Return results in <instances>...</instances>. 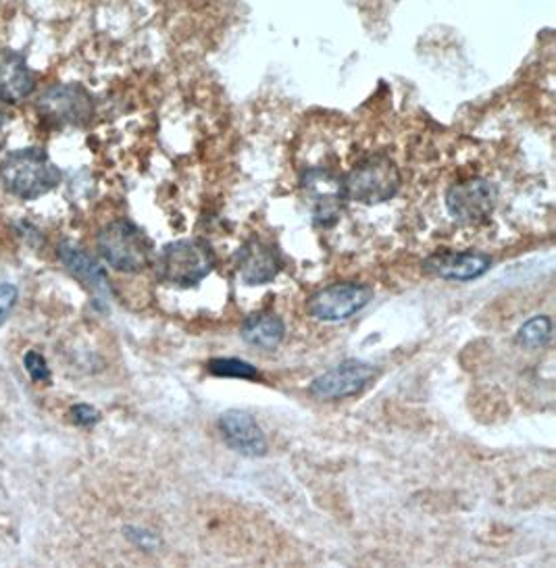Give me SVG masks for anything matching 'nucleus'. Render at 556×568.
Segmentation results:
<instances>
[{
    "label": "nucleus",
    "instance_id": "nucleus-15",
    "mask_svg": "<svg viewBox=\"0 0 556 568\" xmlns=\"http://www.w3.org/2000/svg\"><path fill=\"white\" fill-rule=\"evenodd\" d=\"M240 335L246 344L255 346L258 350L271 353L279 348V344L286 337V323L281 321L279 314L260 311V313L251 314L242 321Z\"/></svg>",
    "mask_w": 556,
    "mask_h": 568
},
{
    "label": "nucleus",
    "instance_id": "nucleus-21",
    "mask_svg": "<svg viewBox=\"0 0 556 568\" xmlns=\"http://www.w3.org/2000/svg\"><path fill=\"white\" fill-rule=\"evenodd\" d=\"M125 535H127V537H130V539H132V542L142 549H153L159 546V539H157L151 531L132 530V527H127V530H125Z\"/></svg>",
    "mask_w": 556,
    "mask_h": 568
},
{
    "label": "nucleus",
    "instance_id": "nucleus-12",
    "mask_svg": "<svg viewBox=\"0 0 556 568\" xmlns=\"http://www.w3.org/2000/svg\"><path fill=\"white\" fill-rule=\"evenodd\" d=\"M219 433L223 442L240 456L260 458L267 454V437L258 427L253 414L238 409H230L219 416Z\"/></svg>",
    "mask_w": 556,
    "mask_h": 568
},
{
    "label": "nucleus",
    "instance_id": "nucleus-5",
    "mask_svg": "<svg viewBox=\"0 0 556 568\" xmlns=\"http://www.w3.org/2000/svg\"><path fill=\"white\" fill-rule=\"evenodd\" d=\"M374 300V288L357 281L332 283L307 300V313L318 321L340 323L360 313Z\"/></svg>",
    "mask_w": 556,
    "mask_h": 568
},
{
    "label": "nucleus",
    "instance_id": "nucleus-11",
    "mask_svg": "<svg viewBox=\"0 0 556 568\" xmlns=\"http://www.w3.org/2000/svg\"><path fill=\"white\" fill-rule=\"evenodd\" d=\"M490 269H492V258L477 250H465V253L442 250L423 260V271L440 277L444 281H457V283L479 279Z\"/></svg>",
    "mask_w": 556,
    "mask_h": 568
},
{
    "label": "nucleus",
    "instance_id": "nucleus-6",
    "mask_svg": "<svg viewBox=\"0 0 556 568\" xmlns=\"http://www.w3.org/2000/svg\"><path fill=\"white\" fill-rule=\"evenodd\" d=\"M498 190L490 179L474 177L458 181L446 192V209L463 225H479L497 209Z\"/></svg>",
    "mask_w": 556,
    "mask_h": 568
},
{
    "label": "nucleus",
    "instance_id": "nucleus-18",
    "mask_svg": "<svg viewBox=\"0 0 556 568\" xmlns=\"http://www.w3.org/2000/svg\"><path fill=\"white\" fill-rule=\"evenodd\" d=\"M23 363H25V369H27L30 377L34 381H51V369H48V365H46L42 354L32 350V353L25 354Z\"/></svg>",
    "mask_w": 556,
    "mask_h": 568
},
{
    "label": "nucleus",
    "instance_id": "nucleus-9",
    "mask_svg": "<svg viewBox=\"0 0 556 568\" xmlns=\"http://www.w3.org/2000/svg\"><path fill=\"white\" fill-rule=\"evenodd\" d=\"M300 186L304 194L311 200V211L313 221L318 227H334L340 221L342 204L346 202L342 194V183L340 177L327 169L313 167L307 169L300 179Z\"/></svg>",
    "mask_w": 556,
    "mask_h": 568
},
{
    "label": "nucleus",
    "instance_id": "nucleus-7",
    "mask_svg": "<svg viewBox=\"0 0 556 568\" xmlns=\"http://www.w3.org/2000/svg\"><path fill=\"white\" fill-rule=\"evenodd\" d=\"M376 365L358 358H348L315 377L309 386V392L319 400H346L363 392L376 379Z\"/></svg>",
    "mask_w": 556,
    "mask_h": 568
},
{
    "label": "nucleus",
    "instance_id": "nucleus-1",
    "mask_svg": "<svg viewBox=\"0 0 556 568\" xmlns=\"http://www.w3.org/2000/svg\"><path fill=\"white\" fill-rule=\"evenodd\" d=\"M4 188L21 200H36L60 183V169L42 148H23L2 158Z\"/></svg>",
    "mask_w": 556,
    "mask_h": 568
},
{
    "label": "nucleus",
    "instance_id": "nucleus-2",
    "mask_svg": "<svg viewBox=\"0 0 556 568\" xmlns=\"http://www.w3.org/2000/svg\"><path fill=\"white\" fill-rule=\"evenodd\" d=\"M218 265L215 253L209 242L200 237H184L167 244L157 256V277L167 286L194 288L202 279L213 274Z\"/></svg>",
    "mask_w": 556,
    "mask_h": 568
},
{
    "label": "nucleus",
    "instance_id": "nucleus-4",
    "mask_svg": "<svg viewBox=\"0 0 556 568\" xmlns=\"http://www.w3.org/2000/svg\"><path fill=\"white\" fill-rule=\"evenodd\" d=\"M102 258L118 271L140 274L153 263V242L130 219H118L99 234Z\"/></svg>",
    "mask_w": 556,
    "mask_h": 568
},
{
    "label": "nucleus",
    "instance_id": "nucleus-19",
    "mask_svg": "<svg viewBox=\"0 0 556 568\" xmlns=\"http://www.w3.org/2000/svg\"><path fill=\"white\" fill-rule=\"evenodd\" d=\"M18 298H20V292L13 283H2L0 286V325L7 321V316L15 309Z\"/></svg>",
    "mask_w": 556,
    "mask_h": 568
},
{
    "label": "nucleus",
    "instance_id": "nucleus-16",
    "mask_svg": "<svg viewBox=\"0 0 556 568\" xmlns=\"http://www.w3.org/2000/svg\"><path fill=\"white\" fill-rule=\"evenodd\" d=\"M553 337V319L548 314H536L527 319L515 335L516 346L525 350H540L548 346Z\"/></svg>",
    "mask_w": 556,
    "mask_h": 568
},
{
    "label": "nucleus",
    "instance_id": "nucleus-22",
    "mask_svg": "<svg viewBox=\"0 0 556 568\" xmlns=\"http://www.w3.org/2000/svg\"><path fill=\"white\" fill-rule=\"evenodd\" d=\"M4 121H7V109H4V104H2V100H0V127L4 125Z\"/></svg>",
    "mask_w": 556,
    "mask_h": 568
},
{
    "label": "nucleus",
    "instance_id": "nucleus-13",
    "mask_svg": "<svg viewBox=\"0 0 556 568\" xmlns=\"http://www.w3.org/2000/svg\"><path fill=\"white\" fill-rule=\"evenodd\" d=\"M59 258L65 269L76 279H80L92 294L99 296L100 300L111 298V283L104 269L86 250H81L80 246L63 242L59 246Z\"/></svg>",
    "mask_w": 556,
    "mask_h": 568
},
{
    "label": "nucleus",
    "instance_id": "nucleus-8",
    "mask_svg": "<svg viewBox=\"0 0 556 568\" xmlns=\"http://www.w3.org/2000/svg\"><path fill=\"white\" fill-rule=\"evenodd\" d=\"M38 113L55 125H84L94 115V100L80 83H60L38 99Z\"/></svg>",
    "mask_w": 556,
    "mask_h": 568
},
{
    "label": "nucleus",
    "instance_id": "nucleus-3",
    "mask_svg": "<svg viewBox=\"0 0 556 568\" xmlns=\"http://www.w3.org/2000/svg\"><path fill=\"white\" fill-rule=\"evenodd\" d=\"M344 200L358 204H381L397 197L402 183L397 163L386 155L363 158L357 165L340 177Z\"/></svg>",
    "mask_w": 556,
    "mask_h": 568
},
{
    "label": "nucleus",
    "instance_id": "nucleus-14",
    "mask_svg": "<svg viewBox=\"0 0 556 568\" xmlns=\"http://www.w3.org/2000/svg\"><path fill=\"white\" fill-rule=\"evenodd\" d=\"M34 90V74L20 53L2 48L0 51V100L21 102Z\"/></svg>",
    "mask_w": 556,
    "mask_h": 568
},
{
    "label": "nucleus",
    "instance_id": "nucleus-20",
    "mask_svg": "<svg viewBox=\"0 0 556 568\" xmlns=\"http://www.w3.org/2000/svg\"><path fill=\"white\" fill-rule=\"evenodd\" d=\"M71 419L80 425V427H92L100 421V412L90 406V404H76L71 409Z\"/></svg>",
    "mask_w": 556,
    "mask_h": 568
},
{
    "label": "nucleus",
    "instance_id": "nucleus-17",
    "mask_svg": "<svg viewBox=\"0 0 556 568\" xmlns=\"http://www.w3.org/2000/svg\"><path fill=\"white\" fill-rule=\"evenodd\" d=\"M207 371L215 377H227V379H246V381L260 379L257 367H253L242 358H211L207 363Z\"/></svg>",
    "mask_w": 556,
    "mask_h": 568
},
{
    "label": "nucleus",
    "instance_id": "nucleus-10",
    "mask_svg": "<svg viewBox=\"0 0 556 568\" xmlns=\"http://www.w3.org/2000/svg\"><path fill=\"white\" fill-rule=\"evenodd\" d=\"M240 279L244 286H267L281 271L279 253L265 240L251 237L246 240L234 256Z\"/></svg>",
    "mask_w": 556,
    "mask_h": 568
}]
</instances>
